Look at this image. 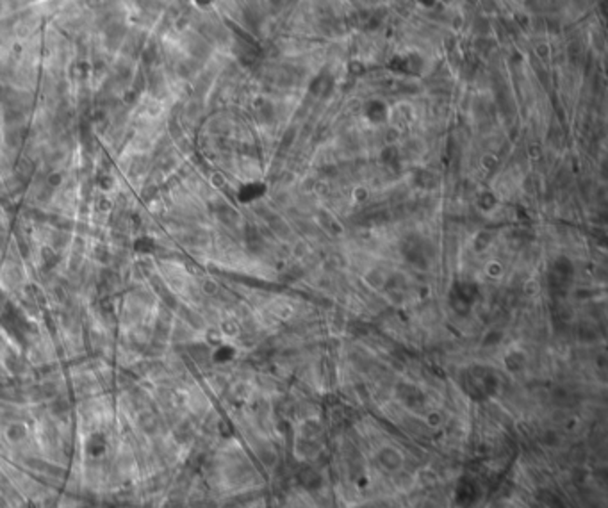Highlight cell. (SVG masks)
<instances>
[{
    "label": "cell",
    "instance_id": "obj_1",
    "mask_svg": "<svg viewBox=\"0 0 608 508\" xmlns=\"http://www.w3.org/2000/svg\"><path fill=\"white\" fill-rule=\"evenodd\" d=\"M485 273H487L491 278H500V276L503 275V268H501L500 262H494V260H492V262H489V264L485 266Z\"/></svg>",
    "mask_w": 608,
    "mask_h": 508
}]
</instances>
